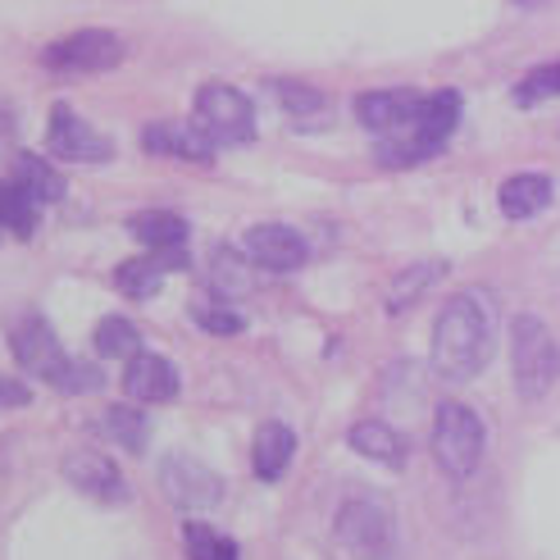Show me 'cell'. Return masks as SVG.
<instances>
[{
	"instance_id": "obj_1",
	"label": "cell",
	"mask_w": 560,
	"mask_h": 560,
	"mask_svg": "<svg viewBox=\"0 0 560 560\" xmlns=\"http://www.w3.org/2000/svg\"><path fill=\"white\" fill-rule=\"evenodd\" d=\"M497 342V311L483 292H456L433 324V370L446 383H469Z\"/></svg>"
},
{
	"instance_id": "obj_2",
	"label": "cell",
	"mask_w": 560,
	"mask_h": 560,
	"mask_svg": "<svg viewBox=\"0 0 560 560\" xmlns=\"http://www.w3.org/2000/svg\"><path fill=\"white\" fill-rule=\"evenodd\" d=\"M10 347H14L19 365H23L27 374L46 378L55 392H92V387H101V370L73 360V355L60 347V338L50 332V324L37 319V315H27V319H19V324L10 328Z\"/></svg>"
},
{
	"instance_id": "obj_3",
	"label": "cell",
	"mask_w": 560,
	"mask_h": 560,
	"mask_svg": "<svg viewBox=\"0 0 560 560\" xmlns=\"http://www.w3.org/2000/svg\"><path fill=\"white\" fill-rule=\"evenodd\" d=\"M511 370L524 401H538L560 378V347L538 315H515L511 324Z\"/></svg>"
},
{
	"instance_id": "obj_4",
	"label": "cell",
	"mask_w": 560,
	"mask_h": 560,
	"mask_svg": "<svg viewBox=\"0 0 560 560\" xmlns=\"http://www.w3.org/2000/svg\"><path fill=\"white\" fill-rule=\"evenodd\" d=\"M483 419L474 415L465 401H442L433 415V460L452 479H469L483 460Z\"/></svg>"
},
{
	"instance_id": "obj_5",
	"label": "cell",
	"mask_w": 560,
	"mask_h": 560,
	"mask_svg": "<svg viewBox=\"0 0 560 560\" xmlns=\"http://www.w3.org/2000/svg\"><path fill=\"white\" fill-rule=\"evenodd\" d=\"M460 124V96L456 92H433L424 96V109H419V119L397 132V137H383L378 147V160L383 164H415L433 151H442V142L456 132Z\"/></svg>"
},
{
	"instance_id": "obj_6",
	"label": "cell",
	"mask_w": 560,
	"mask_h": 560,
	"mask_svg": "<svg viewBox=\"0 0 560 560\" xmlns=\"http://www.w3.org/2000/svg\"><path fill=\"white\" fill-rule=\"evenodd\" d=\"M196 128H201L214 147H242L256 137V105L246 92L229 82H206L196 92Z\"/></svg>"
},
{
	"instance_id": "obj_7",
	"label": "cell",
	"mask_w": 560,
	"mask_h": 560,
	"mask_svg": "<svg viewBox=\"0 0 560 560\" xmlns=\"http://www.w3.org/2000/svg\"><path fill=\"white\" fill-rule=\"evenodd\" d=\"M332 534H338V542L360 556V560H383L392 551V511L383 506L378 497H351L342 501L338 520H332Z\"/></svg>"
},
{
	"instance_id": "obj_8",
	"label": "cell",
	"mask_w": 560,
	"mask_h": 560,
	"mask_svg": "<svg viewBox=\"0 0 560 560\" xmlns=\"http://www.w3.org/2000/svg\"><path fill=\"white\" fill-rule=\"evenodd\" d=\"M124 60V42L115 33H101V27H88V33L60 37L42 50V65L55 73H105Z\"/></svg>"
},
{
	"instance_id": "obj_9",
	"label": "cell",
	"mask_w": 560,
	"mask_h": 560,
	"mask_svg": "<svg viewBox=\"0 0 560 560\" xmlns=\"http://www.w3.org/2000/svg\"><path fill=\"white\" fill-rule=\"evenodd\" d=\"M160 492L174 501L178 511H210L223 497V479L191 456H164L160 465Z\"/></svg>"
},
{
	"instance_id": "obj_10",
	"label": "cell",
	"mask_w": 560,
	"mask_h": 560,
	"mask_svg": "<svg viewBox=\"0 0 560 560\" xmlns=\"http://www.w3.org/2000/svg\"><path fill=\"white\" fill-rule=\"evenodd\" d=\"M50 151L60 160H73V164H101L115 155V142L105 132H96L82 115H73L69 105H55L50 109V132H46Z\"/></svg>"
},
{
	"instance_id": "obj_11",
	"label": "cell",
	"mask_w": 560,
	"mask_h": 560,
	"mask_svg": "<svg viewBox=\"0 0 560 560\" xmlns=\"http://www.w3.org/2000/svg\"><path fill=\"white\" fill-rule=\"evenodd\" d=\"M242 256L269 273H292L305 265V237L288 229V223H256L242 237Z\"/></svg>"
},
{
	"instance_id": "obj_12",
	"label": "cell",
	"mask_w": 560,
	"mask_h": 560,
	"mask_svg": "<svg viewBox=\"0 0 560 560\" xmlns=\"http://www.w3.org/2000/svg\"><path fill=\"white\" fill-rule=\"evenodd\" d=\"M419 109H424V96L419 92H365L355 101V119L370 132L397 137L419 119Z\"/></svg>"
},
{
	"instance_id": "obj_13",
	"label": "cell",
	"mask_w": 560,
	"mask_h": 560,
	"mask_svg": "<svg viewBox=\"0 0 560 560\" xmlns=\"http://www.w3.org/2000/svg\"><path fill=\"white\" fill-rule=\"evenodd\" d=\"M65 479L92 501H124L128 497V483L115 460H105L96 452H73L65 460Z\"/></svg>"
},
{
	"instance_id": "obj_14",
	"label": "cell",
	"mask_w": 560,
	"mask_h": 560,
	"mask_svg": "<svg viewBox=\"0 0 560 560\" xmlns=\"http://www.w3.org/2000/svg\"><path fill=\"white\" fill-rule=\"evenodd\" d=\"M124 392L132 401H147V406H160V401H174L178 397V370L170 365L164 355H132L128 370H124Z\"/></svg>"
},
{
	"instance_id": "obj_15",
	"label": "cell",
	"mask_w": 560,
	"mask_h": 560,
	"mask_svg": "<svg viewBox=\"0 0 560 560\" xmlns=\"http://www.w3.org/2000/svg\"><path fill=\"white\" fill-rule=\"evenodd\" d=\"M174 269H187V250H147V256H137V260H124V265H119L115 283H119L124 296L147 301V296L160 292L164 273H174Z\"/></svg>"
},
{
	"instance_id": "obj_16",
	"label": "cell",
	"mask_w": 560,
	"mask_h": 560,
	"mask_svg": "<svg viewBox=\"0 0 560 560\" xmlns=\"http://www.w3.org/2000/svg\"><path fill=\"white\" fill-rule=\"evenodd\" d=\"M292 456H296V433L288 424L269 419V424L256 429V442H250V469H256V479H265V483L283 479Z\"/></svg>"
},
{
	"instance_id": "obj_17",
	"label": "cell",
	"mask_w": 560,
	"mask_h": 560,
	"mask_svg": "<svg viewBox=\"0 0 560 560\" xmlns=\"http://www.w3.org/2000/svg\"><path fill=\"white\" fill-rule=\"evenodd\" d=\"M142 151L178 155V160H210L214 142L196 124H151V128H142Z\"/></svg>"
},
{
	"instance_id": "obj_18",
	"label": "cell",
	"mask_w": 560,
	"mask_h": 560,
	"mask_svg": "<svg viewBox=\"0 0 560 560\" xmlns=\"http://www.w3.org/2000/svg\"><path fill=\"white\" fill-rule=\"evenodd\" d=\"M347 442H351L365 460H383V465H392V469L406 465V438L392 429V424H383V419H360V424H351Z\"/></svg>"
},
{
	"instance_id": "obj_19",
	"label": "cell",
	"mask_w": 560,
	"mask_h": 560,
	"mask_svg": "<svg viewBox=\"0 0 560 560\" xmlns=\"http://www.w3.org/2000/svg\"><path fill=\"white\" fill-rule=\"evenodd\" d=\"M128 233L147 250H187V219L170 210H147L128 219Z\"/></svg>"
},
{
	"instance_id": "obj_20",
	"label": "cell",
	"mask_w": 560,
	"mask_h": 560,
	"mask_svg": "<svg viewBox=\"0 0 560 560\" xmlns=\"http://www.w3.org/2000/svg\"><path fill=\"white\" fill-rule=\"evenodd\" d=\"M497 201H501V214H506V219H534L538 210L551 206V178H542V174H515V178L501 183Z\"/></svg>"
},
{
	"instance_id": "obj_21",
	"label": "cell",
	"mask_w": 560,
	"mask_h": 560,
	"mask_svg": "<svg viewBox=\"0 0 560 560\" xmlns=\"http://www.w3.org/2000/svg\"><path fill=\"white\" fill-rule=\"evenodd\" d=\"M37 196L27 191L19 178H0V229H10L14 237H33L37 229Z\"/></svg>"
},
{
	"instance_id": "obj_22",
	"label": "cell",
	"mask_w": 560,
	"mask_h": 560,
	"mask_svg": "<svg viewBox=\"0 0 560 560\" xmlns=\"http://www.w3.org/2000/svg\"><path fill=\"white\" fill-rule=\"evenodd\" d=\"M101 433L115 446H124V452H132V456L147 452V442H151V424H147V415L137 406H109L101 415Z\"/></svg>"
},
{
	"instance_id": "obj_23",
	"label": "cell",
	"mask_w": 560,
	"mask_h": 560,
	"mask_svg": "<svg viewBox=\"0 0 560 560\" xmlns=\"http://www.w3.org/2000/svg\"><path fill=\"white\" fill-rule=\"evenodd\" d=\"M446 273V265L442 260H424V265H410V269H401L397 278H392V288H387V311L392 315H401V311H410V305L424 296L438 278Z\"/></svg>"
},
{
	"instance_id": "obj_24",
	"label": "cell",
	"mask_w": 560,
	"mask_h": 560,
	"mask_svg": "<svg viewBox=\"0 0 560 560\" xmlns=\"http://www.w3.org/2000/svg\"><path fill=\"white\" fill-rule=\"evenodd\" d=\"M92 342H96V351L105 360H132V355H142V338H137V328L128 319H119V315L101 319L96 332H92Z\"/></svg>"
},
{
	"instance_id": "obj_25",
	"label": "cell",
	"mask_w": 560,
	"mask_h": 560,
	"mask_svg": "<svg viewBox=\"0 0 560 560\" xmlns=\"http://www.w3.org/2000/svg\"><path fill=\"white\" fill-rule=\"evenodd\" d=\"M14 178H19V183H23L27 191H33V196H37V201H42V206H50V201H60V196H65V178H60V174H55V170H50V164H46V160H37V155H27V151H23L19 160H14Z\"/></svg>"
},
{
	"instance_id": "obj_26",
	"label": "cell",
	"mask_w": 560,
	"mask_h": 560,
	"mask_svg": "<svg viewBox=\"0 0 560 560\" xmlns=\"http://www.w3.org/2000/svg\"><path fill=\"white\" fill-rule=\"evenodd\" d=\"M183 547L191 560H237L233 538H223L210 524H183Z\"/></svg>"
},
{
	"instance_id": "obj_27",
	"label": "cell",
	"mask_w": 560,
	"mask_h": 560,
	"mask_svg": "<svg viewBox=\"0 0 560 560\" xmlns=\"http://www.w3.org/2000/svg\"><path fill=\"white\" fill-rule=\"evenodd\" d=\"M551 96H560V65H538L534 73H524L520 88H515L520 105H538V101H551Z\"/></svg>"
},
{
	"instance_id": "obj_28",
	"label": "cell",
	"mask_w": 560,
	"mask_h": 560,
	"mask_svg": "<svg viewBox=\"0 0 560 560\" xmlns=\"http://www.w3.org/2000/svg\"><path fill=\"white\" fill-rule=\"evenodd\" d=\"M196 324H201L206 332H219V338H233V332L246 328V319L233 311V305H219V301H196Z\"/></svg>"
},
{
	"instance_id": "obj_29",
	"label": "cell",
	"mask_w": 560,
	"mask_h": 560,
	"mask_svg": "<svg viewBox=\"0 0 560 560\" xmlns=\"http://www.w3.org/2000/svg\"><path fill=\"white\" fill-rule=\"evenodd\" d=\"M278 101H283L292 115H319L324 96L315 88H301V82H278Z\"/></svg>"
},
{
	"instance_id": "obj_30",
	"label": "cell",
	"mask_w": 560,
	"mask_h": 560,
	"mask_svg": "<svg viewBox=\"0 0 560 560\" xmlns=\"http://www.w3.org/2000/svg\"><path fill=\"white\" fill-rule=\"evenodd\" d=\"M214 288H219V292H246L242 265H237L233 250H219V256H214Z\"/></svg>"
},
{
	"instance_id": "obj_31",
	"label": "cell",
	"mask_w": 560,
	"mask_h": 560,
	"mask_svg": "<svg viewBox=\"0 0 560 560\" xmlns=\"http://www.w3.org/2000/svg\"><path fill=\"white\" fill-rule=\"evenodd\" d=\"M5 406H27V387L0 378V410H5Z\"/></svg>"
}]
</instances>
